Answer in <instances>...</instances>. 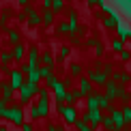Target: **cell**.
I'll return each mask as SVG.
<instances>
[{"mask_svg":"<svg viewBox=\"0 0 131 131\" xmlns=\"http://www.w3.org/2000/svg\"><path fill=\"white\" fill-rule=\"evenodd\" d=\"M101 110L99 107H97V110H88L84 114V116H82V121H86V123H90V127H99L101 125Z\"/></svg>","mask_w":131,"mask_h":131,"instance_id":"7a4b0ae2","label":"cell"},{"mask_svg":"<svg viewBox=\"0 0 131 131\" xmlns=\"http://www.w3.org/2000/svg\"><path fill=\"white\" fill-rule=\"evenodd\" d=\"M13 56H15V58H21V56H24V50H21V47H15Z\"/></svg>","mask_w":131,"mask_h":131,"instance_id":"9a60e30c","label":"cell"},{"mask_svg":"<svg viewBox=\"0 0 131 131\" xmlns=\"http://www.w3.org/2000/svg\"><path fill=\"white\" fill-rule=\"evenodd\" d=\"M90 80L95 82V84H107V82H105V75H103V73H97V71H95V73H90Z\"/></svg>","mask_w":131,"mask_h":131,"instance_id":"52a82bcc","label":"cell"},{"mask_svg":"<svg viewBox=\"0 0 131 131\" xmlns=\"http://www.w3.org/2000/svg\"><path fill=\"white\" fill-rule=\"evenodd\" d=\"M30 118H35V121H37V118H41V112H39V107H32V110H30Z\"/></svg>","mask_w":131,"mask_h":131,"instance_id":"5bb4252c","label":"cell"},{"mask_svg":"<svg viewBox=\"0 0 131 131\" xmlns=\"http://www.w3.org/2000/svg\"><path fill=\"white\" fill-rule=\"evenodd\" d=\"M47 131H60V129H58L56 125H50V129H47Z\"/></svg>","mask_w":131,"mask_h":131,"instance_id":"ac0fdd59","label":"cell"},{"mask_svg":"<svg viewBox=\"0 0 131 131\" xmlns=\"http://www.w3.org/2000/svg\"><path fill=\"white\" fill-rule=\"evenodd\" d=\"M4 118H7V121H11L13 125H19V127H21V123H24V112H21V107H17V105L7 107Z\"/></svg>","mask_w":131,"mask_h":131,"instance_id":"6da1fadb","label":"cell"},{"mask_svg":"<svg viewBox=\"0 0 131 131\" xmlns=\"http://www.w3.org/2000/svg\"><path fill=\"white\" fill-rule=\"evenodd\" d=\"M9 84L13 86V90H19V88H21V84H24V78H21L19 71H11V82H9Z\"/></svg>","mask_w":131,"mask_h":131,"instance_id":"277c9868","label":"cell"},{"mask_svg":"<svg viewBox=\"0 0 131 131\" xmlns=\"http://www.w3.org/2000/svg\"><path fill=\"white\" fill-rule=\"evenodd\" d=\"M71 71H73L75 75H80V71H82V69H80V64H73V67H71Z\"/></svg>","mask_w":131,"mask_h":131,"instance_id":"e0dca14e","label":"cell"},{"mask_svg":"<svg viewBox=\"0 0 131 131\" xmlns=\"http://www.w3.org/2000/svg\"><path fill=\"white\" fill-rule=\"evenodd\" d=\"M101 125L105 127L107 131H114L116 127H114V121H112V116H105V118H101Z\"/></svg>","mask_w":131,"mask_h":131,"instance_id":"9c48e42d","label":"cell"},{"mask_svg":"<svg viewBox=\"0 0 131 131\" xmlns=\"http://www.w3.org/2000/svg\"><path fill=\"white\" fill-rule=\"evenodd\" d=\"M114 131H118V129H114Z\"/></svg>","mask_w":131,"mask_h":131,"instance_id":"d6986e66","label":"cell"},{"mask_svg":"<svg viewBox=\"0 0 131 131\" xmlns=\"http://www.w3.org/2000/svg\"><path fill=\"white\" fill-rule=\"evenodd\" d=\"M99 107V95H90L88 97V110H97Z\"/></svg>","mask_w":131,"mask_h":131,"instance_id":"ba28073f","label":"cell"},{"mask_svg":"<svg viewBox=\"0 0 131 131\" xmlns=\"http://www.w3.org/2000/svg\"><path fill=\"white\" fill-rule=\"evenodd\" d=\"M110 116H112V121H114V127H116L118 131H123L125 129V125H127V121H125V114L121 110H110Z\"/></svg>","mask_w":131,"mask_h":131,"instance_id":"3957f363","label":"cell"},{"mask_svg":"<svg viewBox=\"0 0 131 131\" xmlns=\"http://www.w3.org/2000/svg\"><path fill=\"white\" fill-rule=\"evenodd\" d=\"M82 84H80V90H82V95H88L90 92V82L88 80H80Z\"/></svg>","mask_w":131,"mask_h":131,"instance_id":"30bf717a","label":"cell"},{"mask_svg":"<svg viewBox=\"0 0 131 131\" xmlns=\"http://www.w3.org/2000/svg\"><path fill=\"white\" fill-rule=\"evenodd\" d=\"M64 121L71 123V125H75V121H78V114H75V107H64Z\"/></svg>","mask_w":131,"mask_h":131,"instance_id":"5b68a950","label":"cell"},{"mask_svg":"<svg viewBox=\"0 0 131 131\" xmlns=\"http://www.w3.org/2000/svg\"><path fill=\"white\" fill-rule=\"evenodd\" d=\"M123 114H125V121H127V123L131 125V107H129V105H127V107L123 110Z\"/></svg>","mask_w":131,"mask_h":131,"instance_id":"4fadbf2b","label":"cell"},{"mask_svg":"<svg viewBox=\"0 0 131 131\" xmlns=\"http://www.w3.org/2000/svg\"><path fill=\"white\" fill-rule=\"evenodd\" d=\"M99 110H112V101L107 95H99Z\"/></svg>","mask_w":131,"mask_h":131,"instance_id":"8992f818","label":"cell"},{"mask_svg":"<svg viewBox=\"0 0 131 131\" xmlns=\"http://www.w3.org/2000/svg\"><path fill=\"white\" fill-rule=\"evenodd\" d=\"M75 127H78L80 131H92V127H88L86 121H75Z\"/></svg>","mask_w":131,"mask_h":131,"instance_id":"8fae6325","label":"cell"},{"mask_svg":"<svg viewBox=\"0 0 131 131\" xmlns=\"http://www.w3.org/2000/svg\"><path fill=\"white\" fill-rule=\"evenodd\" d=\"M21 131H35V129H32V125H28V123H21Z\"/></svg>","mask_w":131,"mask_h":131,"instance_id":"2e32d148","label":"cell"},{"mask_svg":"<svg viewBox=\"0 0 131 131\" xmlns=\"http://www.w3.org/2000/svg\"><path fill=\"white\" fill-rule=\"evenodd\" d=\"M4 114H7V101L0 99V118H4Z\"/></svg>","mask_w":131,"mask_h":131,"instance_id":"7c38bea8","label":"cell"}]
</instances>
